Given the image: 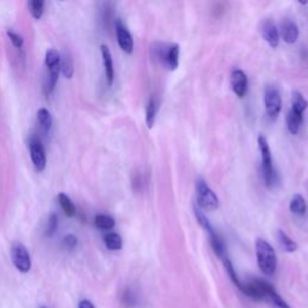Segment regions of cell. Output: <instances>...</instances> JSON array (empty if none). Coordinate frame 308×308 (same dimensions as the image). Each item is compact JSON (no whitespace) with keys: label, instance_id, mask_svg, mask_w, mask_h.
<instances>
[{"label":"cell","instance_id":"obj_1","mask_svg":"<svg viewBox=\"0 0 308 308\" xmlns=\"http://www.w3.org/2000/svg\"><path fill=\"white\" fill-rule=\"evenodd\" d=\"M255 250L258 265L262 274L268 276L274 275L277 269V255L271 244L268 241L258 239L255 242Z\"/></svg>","mask_w":308,"mask_h":308},{"label":"cell","instance_id":"obj_2","mask_svg":"<svg viewBox=\"0 0 308 308\" xmlns=\"http://www.w3.org/2000/svg\"><path fill=\"white\" fill-rule=\"evenodd\" d=\"M258 144L260 153H261V169L263 182H265L266 187L272 188L276 182V173L274 170V165H272L271 149H270L268 140H266L263 135H259Z\"/></svg>","mask_w":308,"mask_h":308},{"label":"cell","instance_id":"obj_3","mask_svg":"<svg viewBox=\"0 0 308 308\" xmlns=\"http://www.w3.org/2000/svg\"><path fill=\"white\" fill-rule=\"evenodd\" d=\"M196 200L200 209L212 212L219 207V199L214 192L208 187L205 180L199 179L196 181Z\"/></svg>","mask_w":308,"mask_h":308},{"label":"cell","instance_id":"obj_4","mask_svg":"<svg viewBox=\"0 0 308 308\" xmlns=\"http://www.w3.org/2000/svg\"><path fill=\"white\" fill-rule=\"evenodd\" d=\"M11 260L14 262L15 268L22 274H27L31 269V259L29 255V252L25 248L23 244L20 242H15L12 244L11 250Z\"/></svg>","mask_w":308,"mask_h":308},{"label":"cell","instance_id":"obj_5","mask_svg":"<svg viewBox=\"0 0 308 308\" xmlns=\"http://www.w3.org/2000/svg\"><path fill=\"white\" fill-rule=\"evenodd\" d=\"M263 103H265L266 114L271 119H276L282 110V98L278 90L274 85H268L263 93Z\"/></svg>","mask_w":308,"mask_h":308},{"label":"cell","instance_id":"obj_6","mask_svg":"<svg viewBox=\"0 0 308 308\" xmlns=\"http://www.w3.org/2000/svg\"><path fill=\"white\" fill-rule=\"evenodd\" d=\"M30 157L31 161H33L35 169H36L39 172H42L46 167V153H45V148H43V145L41 144V141L37 138L30 139Z\"/></svg>","mask_w":308,"mask_h":308},{"label":"cell","instance_id":"obj_7","mask_svg":"<svg viewBox=\"0 0 308 308\" xmlns=\"http://www.w3.org/2000/svg\"><path fill=\"white\" fill-rule=\"evenodd\" d=\"M116 34H117V41L120 49L124 51L125 53H133V49H134V41H133L131 34L129 33L128 28L123 24V22L118 20L116 22Z\"/></svg>","mask_w":308,"mask_h":308},{"label":"cell","instance_id":"obj_8","mask_svg":"<svg viewBox=\"0 0 308 308\" xmlns=\"http://www.w3.org/2000/svg\"><path fill=\"white\" fill-rule=\"evenodd\" d=\"M159 51L160 52L159 55H158V57H160L161 62H163L170 70H176L177 66H179L180 46L174 43V45L166 46L164 50L160 49Z\"/></svg>","mask_w":308,"mask_h":308},{"label":"cell","instance_id":"obj_9","mask_svg":"<svg viewBox=\"0 0 308 308\" xmlns=\"http://www.w3.org/2000/svg\"><path fill=\"white\" fill-rule=\"evenodd\" d=\"M260 31H261L263 39L268 41V43L272 49H276L278 46L279 31L274 22L271 20H263L261 25H260Z\"/></svg>","mask_w":308,"mask_h":308},{"label":"cell","instance_id":"obj_10","mask_svg":"<svg viewBox=\"0 0 308 308\" xmlns=\"http://www.w3.org/2000/svg\"><path fill=\"white\" fill-rule=\"evenodd\" d=\"M231 87L237 97L243 98L248 88V78L242 70L236 69L231 72Z\"/></svg>","mask_w":308,"mask_h":308},{"label":"cell","instance_id":"obj_11","mask_svg":"<svg viewBox=\"0 0 308 308\" xmlns=\"http://www.w3.org/2000/svg\"><path fill=\"white\" fill-rule=\"evenodd\" d=\"M279 35H281L282 39L284 40V42L289 43V45H293L298 39L300 30H298L297 24L295 23V22L285 20L284 22H282L281 33H279Z\"/></svg>","mask_w":308,"mask_h":308},{"label":"cell","instance_id":"obj_12","mask_svg":"<svg viewBox=\"0 0 308 308\" xmlns=\"http://www.w3.org/2000/svg\"><path fill=\"white\" fill-rule=\"evenodd\" d=\"M100 51H101V57H103L105 75H106L107 84L112 85L113 81H114V68H113L112 55H111L110 49L106 45H101Z\"/></svg>","mask_w":308,"mask_h":308},{"label":"cell","instance_id":"obj_13","mask_svg":"<svg viewBox=\"0 0 308 308\" xmlns=\"http://www.w3.org/2000/svg\"><path fill=\"white\" fill-rule=\"evenodd\" d=\"M302 120H303V114L296 113L293 110L289 111L287 114V126L289 131H290L293 135L297 134L298 130L301 128V124H302Z\"/></svg>","mask_w":308,"mask_h":308},{"label":"cell","instance_id":"obj_14","mask_svg":"<svg viewBox=\"0 0 308 308\" xmlns=\"http://www.w3.org/2000/svg\"><path fill=\"white\" fill-rule=\"evenodd\" d=\"M308 107V101L300 92H294L291 97V109L296 113L303 114Z\"/></svg>","mask_w":308,"mask_h":308},{"label":"cell","instance_id":"obj_15","mask_svg":"<svg viewBox=\"0 0 308 308\" xmlns=\"http://www.w3.org/2000/svg\"><path fill=\"white\" fill-rule=\"evenodd\" d=\"M194 214H195V218L196 221L199 222V224L201 225L202 228L205 229L206 231H207L208 235H209V239H212V237H215L217 236V231L214 230V228L212 227V224L209 223V221L207 219V217L204 214V212L201 211L199 207H194Z\"/></svg>","mask_w":308,"mask_h":308},{"label":"cell","instance_id":"obj_16","mask_svg":"<svg viewBox=\"0 0 308 308\" xmlns=\"http://www.w3.org/2000/svg\"><path fill=\"white\" fill-rule=\"evenodd\" d=\"M58 201H59L60 207H62L63 212H64L66 217H69V218L75 217L76 207H75L74 202L71 201V199H70L68 195L64 194V193H60V194L58 195Z\"/></svg>","mask_w":308,"mask_h":308},{"label":"cell","instance_id":"obj_17","mask_svg":"<svg viewBox=\"0 0 308 308\" xmlns=\"http://www.w3.org/2000/svg\"><path fill=\"white\" fill-rule=\"evenodd\" d=\"M277 237H278L279 244H281V247L285 250V252H288V253L296 252L297 248H298L297 243L295 242L294 240H291L290 237H289L283 230H278Z\"/></svg>","mask_w":308,"mask_h":308},{"label":"cell","instance_id":"obj_18","mask_svg":"<svg viewBox=\"0 0 308 308\" xmlns=\"http://www.w3.org/2000/svg\"><path fill=\"white\" fill-rule=\"evenodd\" d=\"M289 208H290V211L293 212L294 214L296 215H303L306 214L307 211V204L306 201H304V199L301 196L300 194H296L293 196V199H291L290 205H289Z\"/></svg>","mask_w":308,"mask_h":308},{"label":"cell","instance_id":"obj_19","mask_svg":"<svg viewBox=\"0 0 308 308\" xmlns=\"http://www.w3.org/2000/svg\"><path fill=\"white\" fill-rule=\"evenodd\" d=\"M60 71L66 78H71L74 75V63H72L71 56L66 52L60 56Z\"/></svg>","mask_w":308,"mask_h":308},{"label":"cell","instance_id":"obj_20","mask_svg":"<svg viewBox=\"0 0 308 308\" xmlns=\"http://www.w3.org/2000/svg\"><path fill=\"white\" fill-rule=\"evenodd\" d=\"M157 101L153 97L148 100L147 107H146V124H147L148 129H152L155 122V116H157Z\"/></svg>","mask_w":308,"mask_h":308},{"label":"cell","instance_id":"obj_21","mask_svg":"<svg viewBox=\"0 0 308 308\" xmlns=\"http://www.w3.org/2000/svg\"><path fill=\"white\" fill-rule=\"evenodd\" d=\"M105 244L110 250H119L123 247V240L117 233H109L104 237Z\"/></svg>","mask_w":308,"mask_h":308},{"label":"cell","instance_id":"obj_22","mask_svg":"<svg viewBox=\"0 0 308 308\" xmlns=\"http://www.w3.org/2000/svg\"><path fill=\"white\" fill-rule=\"evenodd\" d=\"M37 122L41 126V129L43 130V133H49V130L52 126L53 119L51 116V112L47 109H40L37 111Z\"/></svg>","mask_w":308,"mask_h":308},{"label":"cell","instance_id":"obj_23","mask_svg":"<svg viewBox=\"0 0 308 308\" xmlns=\"http://www.w3.org/2000/svg\"><path fill=\"white\" fill-rule=\"evenodd\" d=\"M94 223L99 229L103 230H111L116 224L114 219L107 214H98L94 219Z\"/></svg>","mask_w":308,"mask_h":308},{"label":"cell","instance_id":"obj_24","mask_svg":"<svg viewBox=\"0 0 308 308\" xmlns=\"http://www.w3.org/2000/svg\"><path fill=\"white\" fill-rule=\"evenodd\" d=\"M29 10L30 14L35 20H40L43 15V8H45V2L43 0H31L29 2Z\"/></svg>","mask_w":308,"mask_h":308},{"label":"cell","instance_id":"obj_25","mask_svg":"<svg viewBox=\"0 0 308 308\" xmlns=\"http://www.w3.org/2000/svg\"><path fill=\"white\" fill-rule=\"evenodd\" d=\"M60 64V55L56 49H49L45 53V65L47 69Z\"/></svg>","mask_w":308,"mask_h":308},{"label":"cell","instance_id":"obj_26","mask_svg":"<svg viewBox=\"0 0 308 308\" xmlns=\"http://www.w3.org/2000/svg\"><path fill=\"white\" fill-rule=\"evenodd\" d=\"M223 262H224L225 270H227V272H228L229 277H230L231 281H233V283H234L235 285H236V287L239 288L240 290H242V285H243V284L241 283V281H240L239 276H237L236 271H235V269H234L233 263L230 262V260H229L228 258H224V259H223Z\"/></svg>","mask_w":308,"mask_h":308},{"label":"cell","instance_id":"obj_27","mask_svg":"<svg viewBox=\"0 0 308 308\" xmlns=\"http://www.w3.org/2000/svg\"><path fill=\"white\" fill-rule=\"evenodd\" d=\"M57 227H58V217H57L56 214H51L49 217V221H47L45 229L47 236H52L57 230Z\"/></svg>","mask_w":308,"mask_h":308},{"label":"cell","instance_id":"obj_28","mask_svg":"<svg viewBox=\"0 0 308 308\" xmlns=\"http://www.w3.org/2000/svg\"><path fill=\"white\" fill-rule=\"evenodd\" d=\"M6 35H8V37L10 39L12 45H14L15 47H17V49H21V47L23 46V39H22L21 35L16 34V33H14V31H8Z\"/></svg>","mask_w":308,"mask_h":308},{"label":"cell","instance_id":"obj_29","mask_svg":"<svg viewBox=\"0 0 308 308\" xmlns=\"http://www.w3.org/2000/svg\"><path fill=\"white\" fill-rule=\"evenodd\" d=\"M64 244L68 249H74L78 244V239L75 236V235L69 234L64 237Z\"/></svg>","mask_w":308,"mask_h":308},{"label":"cell","instance_id":"obj_30","mask_svg":"<svg viewBox=\"0 0 308 308\" xmlns=\"http://www.w3.org/2000/svg\"><path fill=\"white\" fill-rule=\"evenodd\" d=\"M78 308H95L90 300H82L78 303Z\"/></svg>","mask_w":308,"mask_h":308},{"label":"cell","instance_id":"obj_31","mask_svg":"<svg viewBox=\"0 0 308 308\" xmlns=\"http://www.w3.org/2000/svg\"><path fill=\"white\" fill-rule=\"evenodd\" d=\"M40 308H46V307H40Z\"/></svg>","mask_w":308,"mask_h":308}]
</instances>
